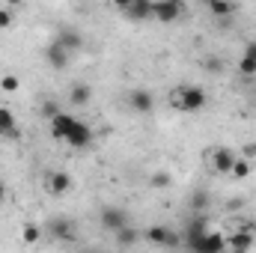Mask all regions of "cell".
<instances>
[{
  "mask_svg": "<svg viewBox=\"0 0 256 253\" xmlns=\"http://www.w3.org/2000/svg\"><path fill=\"white\" fill-rule=\"evenodd\" d=\"M254 248V232L250 230H238L232 236H226V253H248Z\"/></svg>",
  "mask_w": 256,
  "mask_h": 253,
  "instance_id": "cell-11",
  "label": "cell"
},
{
  "mask_svg": "<svg viewBox=\"0 0 256 253\" xmlns=\"http://www.w3.org/2000/svg\"><path fill=\"white\" fill-rule=\"evenodd\" d=\"M54 42H60L68 54H74V51H80V48H84V36H80V30H74V27H60Z\"/></svg>",
  "mask_w": 256,
  "mask_h": 253,
  "instance_id": "cell-10",
  "label": "cell"
},
{
  "mask_svg": "<svg viewBox=\"0 0 256 253\" xmlns=\"http://www.w3.org/2000/svg\"><path fill=\"white\" fill-rule=\"evenodd\" d=\"M3 200H6V185L0 182V202H3Z\"/></svg>",
  "mask_w": 256,
  "mask_h": 253,
  "instance_id": "cell-29",
  "label": "cell"
},
{
  "mask_svg": "<svg viewBox=\"0 0 256 253\" xmlns=\"http://www.w3.org/2000/svg\"><path fill=\"white\" fill-rule=\"evenodd\" d=\"M48 230H51V236H54L60 244H74V238H78L74 224H72V220H66V218H54Z\"/></svg>",
  "mask_w": 256,
  "mask_h": 253,
  "instance_id": "cell-9",
  "label": "cell"
},
{
  "mask_svg": "<svg viewBox=\"0 0 256 253\" xmlns=\"http://www.w3.org/2000/svg\"><path fill=\"white\" fill-rule=\"evenodd\" d=\"M116 9L128 21H152V0H128V3H116Z\"/></svg>",
  "mask_w": 256,
  "mask_h": 253,
  "instance_id": "cell-6",
  "label": "cell"
},
{
  "mask_svg": "<svg viewBox=\"0 0 256 253\" xmlns=\"http://www.w3.org/2000/svg\"><path fill=\"white\" fill-rule=\"evenodd\" d=\"M137 242H140V232H137L131 224H128L126 230L116 232V244H120V248H131V244H137Z\"/></svg>",
  "mask_w": 256,
  "mask_h": 253,
  "instance_id": "cell-19",
  "label": "cell"
},
{
  "mask_svg": "<svg viewBox=\"0 0 256 253\" xmlns=\"http://www.w3.org/2000/svg\"><path fill=\"white\" fill-rule=\"evenodd\" d=\"M170 108H176L179 114H196L206 108V90L196 84H182L170 92Z\"/></svg>",
  "mask_w": 256,
  "mask_h": 253,
  "instance_id": "cell-1",
  "label": "cell"
},
{
  "mask_svg": "<svg viewBox=\"0 0 256 253\" xmlns=\"http://www.w3.org/2000/svg\"><path fill=\"white\" fill-rule=\"evenodd\" d=\"M57 114H60V104H57L54 98H45V102H42V116H45V120L51 122V120H54Z\"/></svg>",
  "mask_w": 256,
  "mask_h": 253,
  "instance_id": "cell-26",
  "label": "cell"
},
{
  "mask_svg": "<svg viewBox=\"0 0 256 253\" xmlns=\"http://www.w3.org/2000/svg\"><path fill=\"white\" fill-rule=\"evenodd\" d=\"M0 134L3 137H15V114L9 108H0Z\"/></svg>",
  "mask_w": 256,
  "mask_h": 253,
  "instance_id": "cell-18",
  "label": "cell"
},
{
  "mask_svg": "<svg viewBox=\"0 0 256 253\" xmlns=\"http://www.w3.org/2000/svg\"><path fill=\"white\" fill-rule=\"evenodd\" d=\"M21 242H24V244H39V242H42V226H36V224H24V230H21Z\"/></svg>",
  "mask_w": 256,
  "mask_h": 253,
  "instance_id": "cell-21",
  "label": "cell"
},
{
  "mask_svg": "<svg viewBox=\"0 0 256 253\" xmlns=\"http://www.w3.org/2000/svg\"><path fill=\"white\" fill-rule=\"evenodd\" d=\"M48 190H51L54 196H66V194L72 190V176H68V173H63V170L48 173Z\"/></svg>",
  "mask_w": 256,
  "mask_h": 253,
  "instance_id": "cell-14",
  "label": "cell"
},
{
  "mask_svg": "<svg viewBox=\"0 0 256 253\" xmlns=\"http://www.w3.org/2000/svg\"><path fill=\"white\" fill-rule=\"evenodd\" d=\"M242 158H248L250 164H254V158H256V143H250V146H244V155Z\"/></svg>",
  "mask_w": 256,
  "mask_h": 253,
  "instance_id": "cell-28",
  "label": "cell"
},
{
  "mask_svg": "<svg viewBox=\"0 0 256 253\" xmlns=\"http://www.w3.org/2000/svg\"><path fill=\"white\" fill-rule=\"evenodd\" d=\"M202 72H208V74H220L224 72V60L220 57H202Z\"/></svg>",
  "mask_w": 256,
  "mask_h": 253,
  "instance_id": "cell-23",
  "label": "cell"
},
{
  "mask_svg": "<svg viewBox=\"0 0 256 253\" xmlns=\"http://www.w3.org/2000/svg\"><path fill=\"white\" fill-rule=\"evenodd\" d=\"M45 60H48L51 68H66L68 60H72V54L66 51L60 42H48V48H45Z\"/></svg>",
  "mask_w": 256,
  "mask_h": 253,
  "instance_id": "cell-12",
  "label": "cell"
},
{
  "mask_svg": "<svg viewBox=\"0 0 256 253\" xmlns=\"http://www.w3.org/2000/svg\"><path fill=\"white\" fill-rule=\"evenodd\" d=\"M128 108L134 114H152L155 110V96L149 90H128Z\"/></svg>",
  "mask_w": 256,
  "mask_h": 253,
  "instance_id": "cell-7",
  "label": "cell"
},
{
  "mask_svg": "<svg viewBox=\"0 0 256 253\" xmlns=\"http://www.w3.org/2000/svg\"><path fill=\"white\" fill-rule=\"evenodd\" d=\"M164 253H176V250H164Z\"/></svg>",
  "mask_w": 256,
  "mask_h": 253,
  "instance_id": "cell-32",
  "label": "cell"
},
{
  "mask_svg": "<svg viewBox=\"0 0 256 253\" xmlns=\"http://www.w3.org/2000/svg\"><path fill=\"white\" fill-rule=\"evenodd\" d=\"M18 86H21V80H18L15 74H3V78H0V90H3V92H18Z\"/></svg>",
  "mask_w": 256,
  "mask_h": 253,
  "instance_id": "cell-25",
  "label": "cell"
},
{
  "mask_svg": "<svg viewBox=\"0 0 256 253\" xmlns=\"http://www.w3.org/2000/svg\"><path fill=\"white\" fill-rule=\"evenodd\" d=\"M250 42H256V30H254V39H250Z\"/></svg>",
  "mask_w": 256,
  "mask_h": 253,
  "instance_id": "cell-31",
  "label": "cell"
},
{
  "mask_svg": "<svg viewBox=\"0 0 256 253\" xmlns=\"http://www.w3.org/2000/svg\"><path fill=\"white\" fill-rule=\"evenodd\" d=\"M149 185H152V190H167L173 185V176L164 173V170H155V173L149 176Z\"/></svg>",
  "mask_w": 256,
  "mask_h": 253,
  "instance_id": "cell-20",
  "label": "cell"
},
{
  "mask_svg": "<svg viewBox=\"0 0 256 253\" xmlns=\"http://www.w3.org/2000/svg\"><path fill=\"white\" fill-rule=\"evenodd\" d=\"M182 15H185V3L182 0H158V3H152V21L173 24Z\"/></svg>",
  "mask_w": 256,
  "mask_h": 253,
  "instance_id": "cell-5",
  "label": "cell"
},
{
  "mask_svg": "<svg viewBox=\"0 0 256 253\" xmlns=\"http://www.w3.org/2000/svg\"><path fill=\"white\" fill-rule=\"evenodd\" d=\"M0 137H3V134H0Z\"/></svg>",
  "mask_w": 256,
  "mask_h": 253,
  "instance_id": "cell-33",
  "label": "cell"
},
{
  "mask_svg": "<svg viewBox=\"0 0 256 253\" xmlns=\"http://www.w3.org/2000/svg\"><path fill=\"white\" fill-rule=\"evenodd\" d=\"M92 102V86L90 84H72L68 90V104L72 108H86Z\"/></svg>",
  "mask_w": 256,
  "mask_h": 253,
  "instance_id": "cell-15",
  "label": "cell"
},
{
  "mask_svg": "<svg viewBox=\"0 0 256 253\" xmlns=\"http://www.w3.org/2000/svg\"><path fill=\"white\" fill-rule=\"evenodd\" d=\"M206 9H208L214 18H230L238 6H236V3H226V0H208V3H206Z\"/></svg>",
  "mask_w": 256,
  "mask_h": 253,
  "instance_id": "cell-17",
  "label": "cell"
},
{
  "mask_svg": "<svg viewBox=\"0 0 256 253\" xmlns=\"http://www.w3.org/2000/svg\"><path fill=\"white\" fill-rule=\"evenodd\" d=\"M63 143H68L72 149H86L92 143V128L86 126L84 120H74V126H72V131H68V137Z\"/></svg>",
  "mask_w": 256,
  "mask_h": 253,
  "instance_id": "cell-8",
  "label": "cell"
},
{
  "mask_svg": "<svg viewBox=\"0 0 256 253\" xmlns=\"http://www.w3.org/2000/svg\"><path fill=\"white\" fill-rule=\"evenodd\" d=\"M12 21H15L12 9H9V6H0V30H9V27H12Z\"/></svg>",
  "mask_w": 256,
  "mask_h": 253,
  "instance_id": "cell-27",
  "label": "cell"
},
{
  "mask_svg": "<svg viewBox=\"0 0 256 253\" xmlns=\"http://www.w3.org/2000/svg\"><path fill=\"white\" fill-rule=\"evenodd\" d=\"M143 238L149 242V244H155V248H164V250H176L179 244H182V236L179 232H173L170 226H149L146 232H143Z\"/></svg>",
  "mask_w": 256,
  "mask_h": 253,
  "instance_id": "cell-4",
  "label": "cell"
},
{
  "mask_svg": "<svg viewBox=\"0 0 256 253\" xmlns=\"http://www.w3.org/2000/svg\"><path fill=\"white\" fill-rule=\"evenodd\" d=\"M74 120L78 116H72V114H66V110H60L48 126H51V137H57V140H66L68 137V131H72V126H74Z\"/></svg>",
  "mask_w": 256,
  "mask_h": 253,
  "instance_id": "cell-13",
  "label": "cell"
},
{
  "mask_svg": "<svg viewBox=\"0 0 256 253\" xmlns=\"http://www.w3.org/2000/svg\"><path fill=\"white\" fill-rule=\"evenodd\" d=\"M206 206H208V194H202V190H196L191 196V208L196 212V214H202L206 212Z\"/></svg>",
  "mask_w": 256,
  "mask_h": 253,
  "instance_id": "cell-24",
  "label": "cell"
},
{
  "mask_svg": "<svg viewBox=\"0 0 256 253\" xmlns=\"http://www.w3.org/2000/svg\"><path fill=\"white\" fill-rule=\"evenodd\" d=\"M98 224H102V230H108V232H120V230H126L128 226V212L122 206H102L98 208Z\"/></svg>",
  "mask_w": 256,
  "mask_h": 253,
  "instance_id": "cell-3",
  "label": "cell"
},
{
  "mask_svg": "<svg viewBox=\"0 0 256 253\" xmlns=\"http://www.w3.org/2000/svg\"><path fill=\"white\" fill-rule=\"evenodd\" d=\"M232 164H236V152L226 149V146H212L206 152V167L212 173H220V176H230L232 173Z\"/></svg>",
  "mask_w": 256,
  "mask_h": 253,
  "instance_id": "cell-2",
  "label": "cell"
},
{
  "mask_svg": "<svg viewBox=\"0 0 256 253\" xmlns=\"http://www.w3.org/2000/svg\"><path fill=\"white\" fill-rule=\"evenodd\" d=\"M250 170H254V164L248 161V158H236V164H232V179H248L250 176Z\"/></svg>",
  "mask_w": 256,
  "mask_h": 253,
  "instance_id": "cell-22",
  "label": "cell"
},
{
  "mask_svg": "<svg viewBox=\"0 0 256 253\" xmlns=\"http://www.w3.org/2000/svg\"><path fill=\"white\" fill-rule=\"evenodd\" d=\"M84 253H102V250L98 248H90V250H84Z\"/></svg>",
  "mask_w": 256,
  "mask_h": 253,
  "instance_id": "cell-30",
  "label": "cell"
},
{
  "mask_svg": "<svg viewBox=\"0 0 256 253\" xmlns=\"http://www.w3.org/2000/svg\"><path fill=\"white\" fill-rule=\"evenodd\" d=\"M238 72L242 74H256V42H248V48H244V54H242V60H238Z\"/></svg>",
  "mask_w": 256,
  "mask_h": 253,
  "instance_id": "cell-16",
  "label": "cell"
}]
</instances>
